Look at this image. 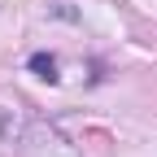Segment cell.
<instances>
[{"label":"cell","mask_w":157,"mask_h":157,"mask_svg":"<svg viewBox=\"0 0 157 157\" xmlns=\"http://www.w3.org/2000/svg\"><path fill=\"white\" fill-rule=\"evenodd\" d=\"M31 70H35L39 78H48V83H57V61H52L48 52H35V57H31Z\"/></svg>","instance_id":"cell-1"}]
</instances>
